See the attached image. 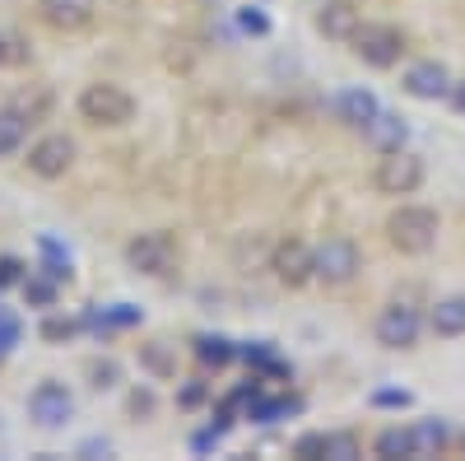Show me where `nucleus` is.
<instances>
[{"mask_svg":"<svg viewBox=\"0 0 465 461\" xmlns=\"http://www.w3.org/2000/svg\"><path fill=\"white\" fill-rule=\"evenodd\" d=\"M15 345H19V317L0 307V359H5V355L15 350Z\"/></svg>","mask_w":465,"mask_h":461,"instance_id":"obj_26","label":"nucleus"},{"mask_svg":"<svg viewBox=\"0 0 465 461\" xmlns=\"http://www.w3.org/2000/svg\"><path fill=\"white\" fill-rule=\"evenodd\" d=\"M447 98H451L456 112H465V80H451V94H447Z\"/></svg>","mask_w":465,"mask_h":461,"instance_id":"obj_34","label":"nucleus"},{"mask_svg":"<svg viewBox=\"0 0 465 461\" xmlns=\"http://www.w3.org/2000/svg\"><path fill=\"white\" fill-rule=\"evenodd\" d=\"M335 112H340V122H344V126L363 131V126L377 117V112H381V103H377L372 89H344V94L335 98Z\"/></svg>","mask_w":465,"mask_h":461,"instance_id":"obj_14","label":"nucleus"},{"mask_svg":"<svg viewBox=\"0 0 465 461\" xmlns=\"http://www.w3.org/2000/svg\"><path fill=\"white\" fill-rule=\"evenodd\" d=\"M442 219L433 205H396L386 215V243H391L401 256H423L438 247Z\"/></svg>","mask_w":465,"mask_h":461,"instance_id":"obj_1","label":"nucleus"},{"mask_svg":"<svg viewBox=\"0 0 465 461\" xmlns=\"http://www.w3.org/2000/svg\"><path fill=\"white\" fill-rule=\"evenodd\" d=\"M414 396L410 392H396V387H386V392H372V406H391V410H405Z\"/></svg>","mask_w":465,"mask_h":461,"instance_id":"obj_29","label":"nucleus"},{"mask_svg":"<svg viewBox=\"0 0 465 461\" xmlns=\"http://www.w3.org/2000/svg\"><path fill=\"white\" fill-rule=\"evenodd\" d=\"M359 24H363V19H359V10L349 5V0H326L322 15H317V28H322L326 37H335V43H349Z\"/></svg>","mask_w":465,"mask_h":461,"instance_id":"obj_15","label":"nucleus"},{"mask_svg":"<svg viewBox=\"0 0 465 461\" xmlns=\"http://www.w3.org/2000/svg\"><path fill=\"white\" fill-rule=\"evenodd\" d=\"M363 135H368V145L377 149V154H391V149H405V140H410V126H405V117L401 112H377V117L363 126Z\"/></svg>","mask_w":465,"mask_h":461,"instance_id":"obj_13","label":"nucleus"},{"mask_svg":"<svg viewBox=\"0 0 465 461\" xmlns=\"http://www.w3.org/2000/svg\"><path fill=\"white\" fill-rule=\"evenodd\" d=\"M442 443H447L442 419H423V425H414V456H433V452H442Z\"/></svg>","mask_w":465,"mask_h":461,"instance_id":"obj_22","label":"nucleus"},{"mask_svg":"<svg viewBox=\"0 0 465 461\" xmlns=\"http://www.w3.org/2000/svg\"><path fill=\"white\" fill-rule=\"evenodd\" d=\"M238 24H242L247 33H270V19H265V15H261L256 5H247V10L238 15Z\"/></svg>","mask_w":465,"mask_h":461,"instance_id":"obj_31","label":"nucleus"},{"mask_svg":"<svg viewBox=\"0 0 465 461\" xmlns=\"http://www.w3.org/2000/svg\"><path fill=\"white\" fill-rule=\"evenodd\" d=\"M33 61V47H28V37L15 33V28H0V70H19Z\"/></svg>","mask_w":465,"mask_h":461,"instance_id":"obj_18","label":"nucleus"},{"mask_svg":"<svg viewBox=\"0 0 465 461\" xmlns=\"http://www.w3.org/2000/svg\"><path fill=\"white\" fill-rule=\"evenodd\" d=\"M322 456H331V461H354V456H359V438L349 434V429L326 434V452H322Z\"/></svg>","mask_w":465,"mask_h":461,"instance_id":"obj_23","label":"nucleus"},{"mask_svg":"<svg viewBox=\"0 0 465 461\" xmlns=\"http://www.w3.org/2000/svg\"><path fill=\"white\" fill-rule=\"evenodd\" d=\"M24 135H28V117H24V112H15V107H5V112H0V159L15 154L24 145Z\"/></svg>","mask_w":465,"mask_h":461,"instance_id":"obj_19","label":"nucleus"},{"mask_svg":"<svg viewBox=\"0 0 465 461\" xmlns=\"http://www.w3.org/2000/svg\"><path fill=\"white\" fill-rule=\"evenodd\" d=\"M201 401H205V387H186L182 392V406H201Z\"/></svg>","mask_w":465,"mask_h":461,"instance_id":"obj_36","label":"nucleus"},{"mask_svg":"<svg viewBox=\"0 0 465 461\" xmlns=\"http://www.w3.org/2000/svg\"><path fill=\"white\" fill-rule=\"evenodd\" d=\"M372 452L377 456H414V429H401V425L381 429L377 443H372Z\"/></svg>","mask_w":465,"mask_h":461,"instance_id":"obj_20","label":"nucleus"},{"mask_svg":"<svg viewBox=\"0 0 465 461\" xmlns=\"http://www.w3.org/2000/svg\"><path fill=\"white\" fill-rule=\"evenodd\" d=\"M24 294H28V303H37V307H52V303H56V280H24Z\"/></svg>","mask_w":465,"mask_h":461,"instance_id":"obj_25","label":"nucleus"},{"mask_svg":"<svg viewBox=\"0 0 465 461\" xmlns=\"http://www.w3.org/2000/svg\"><path fill=\"white\" fill-rule=\"evenodd\" d=\"M80 117L89 122V126H131L135 122V98L122 89V85H107V80H98V85H84V94H80Z\"/></svg>","mask_w":465,"mask_h":461,"instance_id":"obj_2","label":"nucleus"},{"mask_svg":"<svg viewBox=\"0 0 465 461\" xmlns=\"http://www.w3.org/2000/svg\"><path fill=\"white\" fill-rule=\"evenodd\" d=\"M405 94L410 98H423V103H438V98H447L451 94V75H447V65L442 61H414L410 70H405Z\"/></svg>","mask_w":465,"mask_h":461,"instance_id":"obj_12","label":"nucleus"},{"mask_svg":"<svg viewBox=\"0 0 465 461\" xmlns=\"http://www.w3.org/2000/svg\"><path fill=\"white\" fill-rule=\"evenodd\" d=\"M349 52L372 70H391L405 56V33L396 24H359L349 37Z\"/></svg>","mask_w":465,"mask_h":461,"instance_id":"obj_3","label":"nucleus"},{"mask_svg":"<svg viewBox=\"0 0 465 461\" xmlns=\"http://www.w3.org/2000/svg\"><path fill=\"white\" fill-rule=\"evenodd\" d=\"M191 350H196V359H201L205 368H228L232 359H238V345H232L228 336H214V331H201Z\"/></svg>","mask_w":465,"mask_h":461,"instance_id":"obj_17","label":"nucleus"},{"mask_svg":"<svg viewBox=\"0 0 465 461\" xmlns=\"http://www.w3.org/2000/svg\"><path fill=\"white\" fill-rule=\"evenodd\" d=\"M429 326L438 331V336H465V294H447V298H438L433 303V313H429Z\"/></svg>","mask_w":465,"mask_h":461,"instance_id":"obj_16","label":"nucleus"},{"mask_svg":"<svg viewBox=\"0 0 465 461\" xmlns=\"http://www.w3.org/2000/svg\"><path fill=\"white\" fill-rule=\"evenodd\" d=\"M43 336H47V340H70V336H74V322L47 317V322H43Z\"/></svg>","mask_w":465,"mask_h":461,"instance_id":"obj_32","label":"nucleus"},{"mask_svg":"<svg viewBox=\"0 0 465 461\" xmlns=\"http://www.w3.org/2000/svg\"><path fill=\"white\" fill-rule=\"evenodd\" d=\"M37 15H43V24L56 28V33H80V28L94 24L98 0H37Z\"/></svg>","mask_w":465,"mask_h":461,"instance_id":"obj_11","label":"nucleus"},{"mask_svg":"<svg viewBox=\"0 0 465 461\" xmlns=\"http://www.w3.org/2000/svg\"><path fill=\"white\" fill-rule=\"evenodd\" d=\"M28 415L37 429H65L74 419V396L65 382H37L33 396H28Z\"/></svg>","mask_w":465,"mask_h":461,"instance_id":"obj_8","label":"nucleus"},{"mask_svg":"<svg viewBox=\"0 0 465 461\" xmlns=\"http://www.w3.org/2000/svg\"><path fill=\"white\" fill-rule=\"evenodd\" d=\"M24 280V261L19 256H0V285H19Z\"/></svg>","mask_w":465,"mask_h":461,"instance_id":"obj_30","label":"nucleus"},{"mask_svg":"<svg viewBox=\"0 0 465 461\" xmlns=\"http://www.w3.org/2000/svg\"><path fill=\"white\" fill-rule=\"evenodd\" d=\"M144 364L159 373V377H168L173 373V359H168V350H163V340H153V345H144Z\"/></svg>","mask_w":465,"mask_h":461,"instance_id":"obj_27","label":"nucleus"},{"mask_svg":"<svg viewBox=\"0 0 465 461\" xmlns=\"http://www.w3.org/2000/svg\"><path fill=\"white\" fill-rule=\"evenodd\" d=\"M94 387H116V364H89Z\"/></svg>","mask_w":465,"mask_h":461,"instance_id":"obj_33","label":"nucleus"},{"mask_svg":"<svg viewBox=\"0 0 465 461\" xmlns=\"http://www.w3.org/2000/svg\"><path fill=\"white\" fill-rule=\"evenodd\" d=\"M419 331H423V317H419V307H410V303L381 307V313H377V326H372V336H377L381 350H414V345H419Z\"/></svg>","mask_w":465,"mask_h":461,"instance_id":"obj_6","label":"nucleus"},{"mask_svg":"<svg viewBox=\"0 0 465 461\" xmlns=\"http://www.w3.org/2000/svg\"><path fill=\"white\" fill-rule=\"evenodd\" d=\"M298 410V401H289V396H252V410H247V419H256V425H275V419H284V415H293Z\"/></svg>","mask_w":465,"mask_h":461,"instance_id":"obj_21","label":"nucleus"},{"mask_svg":"<svg viewBox=\"0 0 465 461\" xmlns=\"http://www.w3.org/2000/svg\"><path fill=\"white\" fill-rule=\"evenodd\" d=\"M80 452H84V456H94V452H103V456H107V452H112V443H107V438H94V443H84Z\"/></svg>","mask_w":465,"mask_h":461,"instance_id":"obj_35","label":"nucleus"},{"mask_svg":"<svg viewBox=\"0 0 465 461\" xmlns=\"http://www.w3.org/2000/svg\"><path fill=\"white\" fill-rule=\"evenodd\" d=\"M126 261H131V271H140V276H149V280H168V276L177 271L182 252H177L173 234L153 228V234H135V238L126 243Z\"/></svg>","mask_w":465,"mask_h":461,"instance_id":"obj_4","label":"nucleus"},{"mask_svg":"<svg viewBox=\"0 0 465 461\" xmlns=\"http://www.w3.org/2000/svg\"><path fill=\"white\" fill-rule=\"evenodd\" d=\"M312 252H317V280L322 285H349V280L359 276V266H363L359 247L349 243V238H326Z\"/></svg>","mask_w":465,"mask_h":461,"instance_id":"obj_9","label":"nucleus"},{"mask_svg":"<svg viewBox=\"0 0 465 461\" xmlns=\"http://www.w3.org/2000/svg\"><path fill=\"white\" fill-rule=\"evenodd\" d=\"M293 452H298V456H322V452H326V434H302V438L293 443Z\"/></svg>","mask_w":465,"mask_h":461,"instance_id":"obj_28","label":"nucleus"},{"mask_svg":"<svg viewBox=\"0 0 465 461\" xmlns=\"http://www.w3.org/2000/svg\"><path fill=\"white\" fill-rule=\"evenodd\" d=\"M270 271H275L280 285L302 289L307 280H317V252L302 238H284V243H275V252H270Z\"/></svg>","mask_w":465,"mask_h":461,"instance_id":"obj_7","label":"nucleus"},{"mask_svg":"<svg viewBox=\"0 0 465 461\" xmlns=\"http://www.w3.org/2000/svg\"><path fill=\"white\" fill-rule=\"evenodd\" d=\"M135 322H140V307H131V303H116L98 317V326H135Z\"/></svg>","mask_w":465,"mask_h":461,"instance_id":"obj_24","label":"nucleus"},{"mask_svg":"<svg viewBox=\"0 0 465 461\" xmlns=\"http://www.w3.org/2000/svg\"><path fill=\"white\" fill-rule=\"evenodd\" d=\"M70 164H74V140H70V135H61V131L43 135V140H37V145L28 149V173H33V177H43V182L65 177V173H70Z\"/></svg>","mask_w":465,"mask_h":461,"instance_id":"obj_10","label":"nucleus"},{"mask_svg":"<svg viewBox=\"0 0 465 461\" xmlns=\"http://www.w3.org/2000/svg\"><path fill=\"white\" fill-rule=\"evenodd\" d=\"M372 182H377L381 196H414V191L423 186V159H419V154H410V149H391L377 164Z\"/></svg>","mask_w":465,"mask_h":461,"instance_id":"obj_5","label":"nucleus"}]
</instances>
